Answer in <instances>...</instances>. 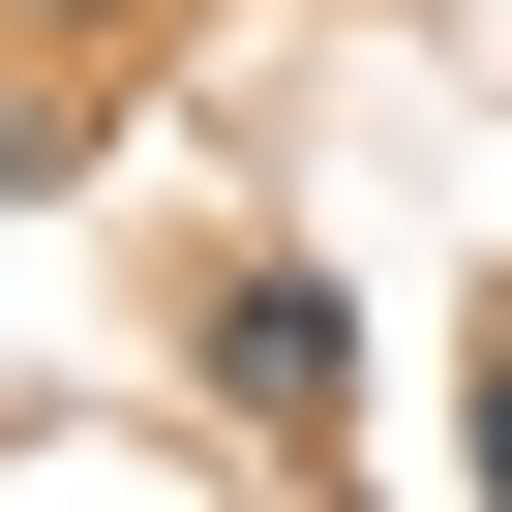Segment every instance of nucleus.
<instances>
[{"label": "nucleus", "instance_id": "nucleus-1", "mask_svg": "<svg viewBox=\"0 0 512 512\" xmlns=\"http://www.w3.org/2000/svg\"><path fill=\"white\" fill-rule=\"evenodd\" d=\"M332 362H362V302L302 272V241H272V272H211V422H272V452H302V422H332Z\"/></svg>", "mask_w": 512, "mask_h": 512}, {"label": "nucleus", "instance_id": "nucleus-2", "mask_svg": "<svg viewBox=\"0 0 512 512\" xmlns=\"http://www.w3.org/2000/svg\"><path fill=\"white\" fill-rule=\"evenodd\" d=\"M452 482H482V512H512V332H482V422H452Z\"/></svg>", "mask_w": 512, "mask_h": 512}, {"label": "nucleus", "instance_id": "nucleus-3", "mask_svg": "<svg viewBox=\"0 0 512 512\" xmlns=\"http://www.w3.org/2000/svg\"><path fill=\"white\" fill-rule=\"evenodd\" d=\"M0 181H61V121H31V91H0Z\"/></svg>", "mask_w": 512, "mask_h": 512}]
</instances>
